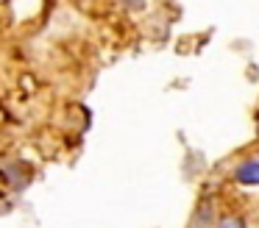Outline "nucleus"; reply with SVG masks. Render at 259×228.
Masks as SVG:
<instances>
[{"mask_svg": "<svg viewBox=\"0 0 259 228\" xmlns=\"http://www.w3.org/2000/svg\"><path fill=\"white\" fill-rule=\"evenodd\" d=\"M234 181L245 187H259V159H248L234 170Z\"/></svg>", "mask_w": 259, "mask_h": 228, "instance_id": "obj_1", "label": "nucleus"}, {"mask_svg": "<svg viewBox=\"0 0 259 228\" xmlns=\"http://www.w3.org/2000/svg\"><path fill=\"white\" fill-rule=\"evenodd\" d=\"M218 228H245V225H242L240 220H223V222H220Z\"/></svg>", "mask_w": 259, "mask_h": 228, "instance_id": "obj_2", "label": "nucleus"}]
</instances>
